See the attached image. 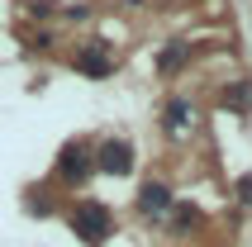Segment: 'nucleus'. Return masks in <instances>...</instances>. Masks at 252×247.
Wrapping results in <instances>:
<instances>
[{"mask_svg": "<svg viewBox=\"0 0 252 247\" xmlns=\"http://www.w3.org/2000/svg\"><path fill=\"white\" fill-rule=\"evenodd\" d=\"M67 223H71V233L81 238L86 247H100V243L114 238V214H110V205H100V200H76Z\"/></svg>", "mask_w": 252, "mask_h": 247, "instance_id": "nucleus-1", "label": "nucleus"}, {"mask_svg": "<svg viewBox=\"0 0 252 247\" xmlns=\"http://www.w3.org/2000/svg\"><path fill=\"white\" fill-rule=\"evenodd\" d=\"M91 171H95V148H91V143L71 138V143H62V148H57L53 176L62 181V185H86V181H91Z\"/></svg>", "mask_w": 252, "mask_h": 247, "instance_id": "nucleus-2", "label": "nucleus"}, {"mask_svg": "<svg viewBox=\"0 0 252 247\" xmlns=\"http://www.w3.org/2000/svg\"><path fill=\"white\" fill-rule=\"evenodd\" d=\"M71 67L81 71V76H91V81H105V76L119 71V57H114L110 38H86L81 48L71 53Z\"/></svg>", "mask_w": 252, "mask_h": 247, "instance_id": "nucleus-3", "label": "nucleus"}, {"mask_svg": "<svg viewBox=\"0 0 252 247\" xmlns=\"http://www.w3.org/2000/svg\"><path fill=\"white\" fill-rule=\"evenodd\" d=\"M133 143L128 138H105L95 148V171H105V176H128L133 171Z\"/></svg>", "mask_w": 252, "mask_h": 247, "instance_id": "nucleus-4", "label": "nucleus"}, {"mask_svg": "<svg viewBox=\"0 0 252 247\" xmlns=\"http://www.w3.org/2000/svg\"><path fill=\"white\" fill-rule=\"evenodd\" d=\"M138 209L148 219H167L171 209H176V195H171L167 181H143L138 185Z\"/></svg>", "mask_w": 252, "mask_h": 247, "instance_id": "nucleus-5", "label": "nucleus"}, {"mask_svg": "<svg viewBox=\"0 0 252 247\" xmlns=\"http://www.w3.org/2000/svg\"><path fill=\"white\" fill-rule=\"evenodd\" d=\"M167 219H171V233H181V238H195L200 228H205V214H200L195 205H176Z\"/></svg>", "mask_w": 252, "mask_h": 247, "instance_id": "nucleus-6", "label": "nucleus"}, {"mask_svg": "<svg viewBox=\"0 0 252 247\" xmlns=\"http://www.w3.org/2000/svg\"><path fill=\"white\" fill-rule=\"evenodd\" d=\"M186 62H190V43H181V38H171L162 53H157V71L162 76H171V71H181Z\"/></svg>", "mask_w": 252, "mask_h": 247, "instance_id": "nucleus-7", "label": "nucleus"}, {"mask_svg": "<svg viewBox=\"0 0 252 247\" xmlns=\"http://www.w3.org/2000/svg\"><path fill=\"white\" fill-rule=\"evenodd\" d=\"M219 105H224V110H238V114H252V81L243 76V81L224 86V95H219Z\"/></svg>", "mask_w": 252, "mask_h": 247, "instance_id": "nucleus-8", "label": "nucleus"}, {"mask_svg": "<svg viewBox=\"0 0 252 247\" xmlns=\"http://www.w3.org/2000/svg\"><path fill=\"white\" fill-rule=\"evenodd\" d=\"M162 128L167 133H186L190 128V100H167L162 105Z\"/></svg>", "mask_w": 252, "mask_h": 247, "instance_id": "nucleus-9", "label": "nucleus"}, {"mask_svg": "<svg viewBox=\"0 0 252 247\" xmlns=\"http://www.w3.org/2000/svg\"><path fill=\"white\" fill-rule=\"evenodd\" d=\"M233 195H238L243 205H252V171H243V176L233 181Z\"/></svg>", "mask_w": 252, "mask_h": 247, "instance_id": "nucleus-10", "label": "nucleus"}, {"mask_svg": "<svg viewBox=\"0 0 252 247\" xmlns=\"http://www.w3.org/2000/svg\"><path fill=\"white\" fill-rule=\"evenodd\" d=\"M29 14H33V19H53V0H33Z\"/></svg>", "mask_w": 252, "mask_h": 247, "instance_id": "nucleus-11", "label": "nucleus"}, {"mask_svg": "<svg viewBox=\"0 0 252 247\" xmlns=\"http://www.w3.org/2000/svg\"><path fill=\"white\" fill-rule=\"evenodd\" d=\"M29 48H33V53H43V48H53V33H48V29H43V33H29Z\"/></svg>", "mask_w": 252, "mask_h": 247, "instance_id": "nucleus-12", "label": "nucleus"}, {"mask_svg": "<svg viewBox=\"0 0 252 247\" xmlns=\"http://www.w3.org/2000/svg\"><path fill=\"white\" fill-rule=\"evenodd\" d=\"M67 19H71V24H81V19H91V10H86V5H71Z\"/></svg>", "mask_w": 252, "mask_h": 247, "instance_id": "nucleus-13", "label": "nucleus"}, {"mask_svg": "<svg viewBox=\"0 0 252 247\" xmlns=\"http://www.w3.org/2000/svg\"><path fill=\"white\" fill-rule=\"evenodd\" d=\"M124 5H143V0H124Z\"/></svg>", "mask_w": 252, "mask_h": 247, "instance_id": "nucleus-14", "label": "nucleus"}]
</instances>
